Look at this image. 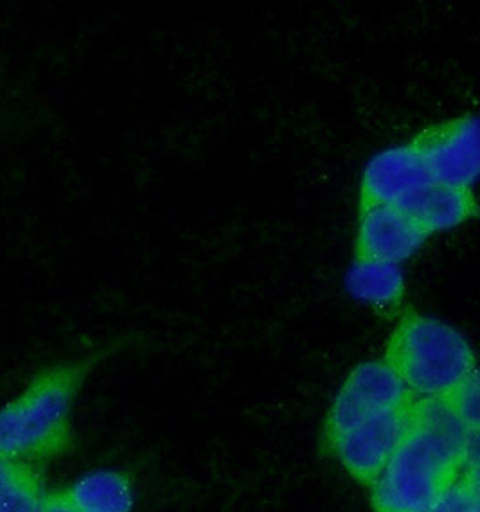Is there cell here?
Returning a JSON list of instances; mask_svg holds the SVG:
<instances>
[{
  "label": "cell",
  "mask_w": 480,
  "mask_h": 512,
  "mask_svg": "<svg viewBox=\"0 0 480 512\" xmlns=\"http://www.w3.org/2000/svg\"><path fill=\"white\" fill-rule=\"evenodd\" d=\"M473 460H479V432L468 428L445 399L414 401L403 441L369 487L373 511L427 512Z\"/></svg>",
  "instance_id": "cell-1"
},
{
  "label": "cell",
  "mask_w": 480,
  "mask_h": 512,
  "mask_svg": "<svg viewBox=\"0 0 480 512\" xmlns=\"http://www.w3.org/2000/svg\"><path fill=\"white\" fill-rule=\"evenodd\" d=\"M90 367L85 360L42 371L0 408V457L38 466L69 450L72 405Z\"/></svg>",
  "instance_id": "cell-2"
},
{
  "label": "cell",
  "mask_w": 480,
  "mask_h": 512,
  "mask_svg": "<svg viewBox=\"0 0 480 512\" xmlns=\"http://www.w3.org/2000/svg\"><path fill=\"white\" fill-rule=\"evenodd\" d=\"M382 360L416 401L448 398L479 374L468 340L455 327L418 311L401 315Z\"/></svg>",
  "instance_id": "cell-3"
},
{
  "label": "cell",
  "mask_w": 480,
  "mask_h": 512,
  "mask_svg": "<svg viewBox=\"0 0 480 512\" xmlns=\"http://www.w3.org/2000/svg\"><path fill=\"white\" fill-rule=\"evenodd\" d=\"M412 401L409 390L383 360L358 365L329 408L322 430L324 450L356 424L380 412L405 407Z\"/></svg>",
  "instance_id": "cell-4"
},
{
  "label": "cell",
  "mask_w": 480,
  "mask_h": 512,
  "mask_svg": "<svg viewBox=\"0 0 480 512\" xmlns=\"http://www.w3.org/2000/svg\"><path fill=\"white\" fill-rule=\"evenodd\" d=\"M412 144L437 184L472 191L479 178V119L463 115L428 126Z\"/></svg>",
  "instance_id": "cell-5"
},
{
  "label": "cell",
  "mask_w": 480,
  "mask_h": 512,
  "mask_svg": "<svg viewBox=\"0 0 480 512\" xmlns=\"http://www.w3.org/2000/svg\"><path fill=\"white\" fill-rule=\"evenodd\" d=\"M412 403L380 412L356 424L326 451L340 460L356 482L365 487L373 486L407 433Z\"/></svg>",
  "instance_id": "cell-6"
},
{
  "label": "cell",
  "mask_w": 480,
  "mask_h": 512,
  "mask_svg": "<svg viewBox=\"0 0 480 512\" xmlns=\"http://www.w3.org/2000/svg\"><path fill=\"white\" fill-rule=\"evenodd\" d=\"M427 234L392 205L360 204L355 259L400 266L414 256Z\"/></svg>",
  "instance_id": "cell-7"
},
{
  "label": "cell",
  "mask_w": 480,
  "mask_h": 512,
  "mask_svg": "<svg viewBox=\"0 0 480 512\" xmlns=\"http://www.w3.org/2000/svg\"><path fill=\"white\" fill-rule=\"evenodd\" d=\"M434 182L416 146L409 142L382 151L364 171L360 204L398 207L421 187Z\"/></svg>",
  "instance_id": "cell-8"
},
{
  "label": "cell",
  "mask_w": 480,
  "mask_h": 512,
  "mask_svg": "<svg viewBox=\"0 0 480 512\" xmlns=\"http://www.w3.org/2000/svg\"><path fill=\"white\" fill-rule=\"evenodd\" d=\"M398 209L407 214L427 236H432L472 220L473 216H477L479 204L473 191L430 182L398 205Z\"/></svg>",
  "instance_id": "cell-9"
},
{
  "label": "cell",
  "mask_w": 480,
  "mask_h": 512,
  "mask_svg": "<svg viewBox=\"0 0 480 512\" xmlns=\"http://www.w3.org/2000/svg\"><path fill=\"white\" fill-rule=\"evenodd\" d=\"M347 290L356 301L389 317L400 311L407 286L401 266L355 259L347 274Z\"/></svg>",
  "instance_id": "cell-10"
},
{
  "label": "cell",
  "mask_w": 480,
  "mask_h": 512,
  "mask_svg": "<svg viewBox=\"0 0 480 512\" xmlns=\"http://www.w3.org/2000/svg\"><path fill=\"white\" fill-rule=\"evenodd\" d=\"M78 512H132L134 487L125 473L98 469L85 473L71 487L63 489Z\"/></svg>",
  "instance_id": "cell-11"
},
{
  "label": "cell",
  "mask_w": 480,
  "mask_h": 512,
  "mask_svg": "<svg viewBox=\"0 0 480 512\" xmlns=\"http://www.w3.org/2000/svg\"><path fill=\"white\" fill-rule=\"evenodd\" d=\"M44 478L33 464L0 457V512H40Z\"/></svg>",
  "instance_id": "cell-12"
},
{
  "label": "cell",
  "mask_w": 480,
  "mask_h": 512,
  "mask_svg": "<svg viewBox=\"0 0 480 512\" xmlns=\"http://www.w3.org/2000/svg\"><path fill=\"white\" fill-rule=\"evenodd\" d=\"M427 512H480L479 460H473L436 496Z\"/></svg>",
  "instance_id": "cell-13"
},
{
  "label": "cell",
  "mask_w": 480,
  "mask_h": 512,
  "mask_svg": "<svg viewBox=\"0 0 480 512\" xmlns=\"http://www.w3.org/2000/svg\"><path fill=\"white\" fill-rule=\"evenodd\" d=\"M445 401L468 428L479 432V374L455 389Z\"/></svg>",
  "instance_id": "cell-14"
},
{
  "label": "cell",
  "mask_w": 480,
  "mask_h": 512,
  "mask_svg": "<svg viewBox=\"0 0 480 512\" xmlns=\"http://www.w3.org/2000/svg\"><path fill=\"white\" fill-rule=\"evenodd\" d=\"M40 512H78L72 507L71 502L67 500V496L63 491L58 493H47L45 496L44 505Z\"/></svg>",
  "instance_id": "cell-15"
}]
</instances>
